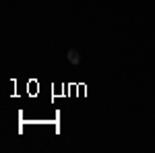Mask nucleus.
Returning a JSON list of instances; mask_svg holds the SVG:
<instances>
[{"instance_id":"1","label":"nucleus","mask_w":155,"mask_h":153,"mask_svg":"<svg viewBox=\"0 0 155 153\" xmlns=\"http://www.w3.org/2000/svg\"><path fill=\"white\" fill-rule=\"evenodd\" d=\"M68 60H71L72 64H79V62H81V54H79L77 50H71V52H68Z\"/></svg>"}]
</instances>
